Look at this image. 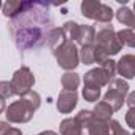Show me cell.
<instances>
[{"instance_id":"1","label":"cell","mask_w":135,"mask_h":135,"mask_svg":"<svg viewBox=\"0 0 135 135\" xmlns=\"http://www.w3.org/2000/svg\"><path fill=\"white\" fill-rule=\"evenodd\" d=\"M49 5L43 2H22V8L10 22L11 37L19 51L41 46L52 29Z\"/></svg>"},{"instance_id":"2","label":"cell","mask_w":135,"mask_h":135,"mask_svg":"<svg viewBox=\"0 0 135 135\" xmlns=\"http://www.w3.org/2000/svg\"><path fill=\"white\" fill-rule=\"evenodd\" d=\"M41 103V99L37 92L29 91L26 95H22L19 100L13 102L7 108V122H15V124H26L33 118V113L38 110Z\"/></svg>"},{"instance_id":"3","label":"cell","mask_w":135,"mask_h":135,"mask_svg":"<svg viewBox=\"0 0 135 135\" xmlns=\"http://www.w3.org/2000/svg\"><path fill=\"white\" fill-rule=\"evenodd\" d=\"M57 64L60 69L72 72L80 65V57H78V48L73 41H64L62 45H59L54 51H52Z\"/></svg>"},{"instance_id":"4","label":"cell","mask_w":135,"mask_h":135,"mask_svg":"<svg viewBox=\"0 0 135 135\" xmlns=\"http://www.w3.org/2000/svg\"><path fill=\"white\" fill-rule=\"evenodd\" d=\"M94 43L95 46L102 48L108 56H114L121 51V45L116 38V32L111 24H100L95 35H94Z\"/></svg>"},{"instance_id":"5","label":"cell","mask_w":135,"mask_h":135,"mask_svg":"<svg viewBox=\"0 0 135 135\" xmlns=\"http://www.w3.org/2000/svg\"><path fill=\"white\" fill-rule=\"evenodd\" d=\"M129 84L122 80V78H114L108 83V91L107 94L103 95V102L113 110V111H118L122 108L124 105V100H126V95L129 94Z\"/></svg>"},{"instance_id":"6","label":"cell","mask_w":135,"mask_h":135,"mask_svg":"<svg viewBox=\"0 0 135 135\" xmlns=\"http://www.w3.org/2000/svg\"><path fill=\"white\" fill-rule=\"evenodd\" d=\"M81 13L88 19H94L99 24H111L113 19V10L99 2V0H84L81 2Z\"/></svg>"},{"instance_id":"7","label":"cell","mask_w":135,"mask_h":135,"mask_svg":"<svg viewBox=\"0 0 135 135\" xmlns=\"http://www.w3.org/2000/svg\"><path fill=\"white\" fill-rule=\"evenodd\" d=\"M15 95H26L29 91H32L33 84H35V76L30 72L29 67H21L19 70L15 72L11 81H10Z\"/></svg>"},{"instance_id":"8","label":"cell","mask_w":135,"mask_h":135,"mask_svg":"<svg viewBox=\"0 0 135 135\" xmlns=\"http://www.w3.org/2000/svg\"><path fill=\"white\" fill-rule=\"evenodd\" d=\"M78 103V94L76 91H62L57 97V111L62 114H69L72 113V110H75Z\"/></svg>"},{"instance_id":"9","label":"cell","mask_w":135,"mask_h":135,"mask_svg":"<svg viewBox=\"0 0 135 135\" xmlns=\"http://www.w3.org/2000/svg\"><path fill=\"white\" fill-rule=\"evenodd\" d=\"M110 81H111V78L105 73V70L102 69V67L92 69V70H89L84 75V86H94V88L100 89L102 86H107Z\"/></svg>"},{"instance_id":"10","label":"cell","mask_w":135,"mask_h":135,"mask_svg":"<svg viewBox=\"0 0 135 135\" xmlns=\"http://www.w3.org/2000/svg\"><path fill=\"white\" fill-rule=\"evenodd\" d=\"M116 73H119L126 80L135 78V56L133 54H126L116 62Z\"/></svg>"},{"instance_id":"11","label":"cell","mask_w":135,"mask_h":135,"mask_svg":"<svg viewBox=\"0 0 135 135\" xmlns=\"http://www.w3.org/2000/svg\"><path fill=\"white\" fill-rule=\"evenodd\" d=\"M60 135H83V129L78 126L75 118H67L59 126Z\"/></svg>"},{"instance_id":"12","label":"cell","mask_w":135,"mask_h":135,"mask_svg":"<svg viewBox=\"0 0 135 135\" xmlns=\"http://www.w3.org/2000/svg\"><path fill=\"white\" fill-rule=\"evenodd\" d=\"M94 35H95V27L92 26H81L78 29V37H76V43L84 46V45H94Z\"/></svg>"},{"instance_id":"13","label":"cell","mask_w":135,"mask_h":135,"mask_svg":"<svg viewBox=\"0 0 135 135\" xmlns=\"http://www.w3.org/2000/svg\"><path fill=\"white\" fill-rule=\"evenodd\" d=\"M80 83H81L80 75H76L73 72H65L60 78V84H62L64 91H76Z\"/></svg>"},{"instance_id":"14","label":"cell","mask_w":135,"mask_h":135,"mask_svg":"<svg viewBox=\"0 0 135 135\" xmlns=\"http://www.w3.org/2000/svg\"><path fill=\"white\" fill-rule=\"evenodd\" d=\"M113 113H114V111H113L105 102H99V103L95 105L94 111H92V114H94L95 119H99V121H105V122H110V121H111Z\"/></svg>"},{"instance_id":"15","label":"cell","mask_w":135,"mask_h":135,"mask_svg":"<svg viewBox=\"0 0 135 135\" xmlns=\"http://www.w3.org/2000/svg\"><path fill=\"white\" fill-rule=\"evenodd\" d=\"M65 41V37H64V33H62V30L59 29V27H52L51 30H49V33H48V37H46V43H48V46L54 51L59 45H62Z\"/></svg>"},{"instance_id":"16","label":"cell","mask_w":135,"mask_h":135,"mask_svg":"<svg viewBox=\"0 0 135 135\" xmlns=\"http://www.w3.org/2000/svg\"><path fill=\"white\" fill-rule=\"evenodd\" d=\"M78 57H80V62H83L84 65L95 64L94 45H84V46H81V49H78Z\"/></svg>"},{"instance_id":"17","label":"cell","mask_w":135,"mask_h":135,"mask_svg":"<svg viewBox=\"0 0 135 135\" xmlns=\"http://www.w3.org/2000/svg\"><path fill=\"white\" fill-rule=\"evenodd\" d=\"M116 38L121 46H129V48L135 46V33L132 29H124V30L116 32Z\"/></svg>"},{"instance_id":"18","label":"cell","mask_w":135,"mask_h":135,"mask_svg":"<svg viewBox=\"0 0 135 135\" xmlns=\"http://www.w3.org/2000/svg\"><path fill=\"white\" fill-rule=\"evenodd\" d=\"M88 130H89V135H110V122L99 121L94 118V121L88 127Z\"/></svg>"},{"instance_id":"19","label":"cell","mask_w":135,"mask_h":135,"mask_svg":"<svg viewBox=\"0 0 135 135\" xmlns=\"http://www.w3.org/2000/svg\"><path fill=\"white\" fill-rule=\"evenodd\" d=\"M116 18H118V21H119L121 24L129 26L130 29L135 26V18H133V13H132V10H129L127 7H121V8L116 11Z\"/></svg>"},{"instance_id":"20","label":"cell","mask_w":135,"mask_h":135,"mask_svg":"<svg viewBox=\"0 0 135 135\" xmlns=\"http://www.w3.org/2000/svg\"><path fill=\"white\" fill-rule=\"evenodd\" d=\"M21 8H22V2H7V3L2 5L3 15L7 18H11V19L15 16H18V13L21 11Z\"/></svg>"},{"instance_id":"21","label":"cell","mask_w":135,"mask_h":135,"mask_svg":"<svg viewBox=\"0 0 135 135\" xmlns=\"http://www.w3.org/2000/svg\"><path fill=\"white\" fill-rule=\"evenodd\" d=\"M76 122H78V126L83 129V127H89L91 124H92V121H94V114H92V111H89V110H81L78 114H76Z\"/></svg>"},{"instance_id":"22","label":"cell","mask_w":135,"mask_h":135,"mask_svg":"<svg viewBox=\"0 0 135 135\" xmlns=\"http://www.w3.org/2000/svg\"><path fill=\"white\" fill-rule=\"evenodd\" d=\"M83 99L86 102H97L100 99V89L94 86H84L83 89Z\"/></svg>"},{"instance_id":"23","label":"cell","mask_w":135,"mask_h":135,"mask_svg":"<svg viewBox=\"0 0 135 135\" xmlns=\"http://www.w3.org/2000/svg\"><path fill=\"white\" fill-rule=\"evenodd\" d=\"M0 135H22V132L16 127H11L10 122L0 121Z\"/></svg>"},{"instance_id":"24","label":"cell","mask_w":135,"mask_h":135,"mask_svg":"<svg viewBox=\"0 0 135 135\" xmlns=\"http://www.w3.org/2000/svg\"><path fill=\"white\" fill-rule=\"evenodd\" d=\"M110 130H111V135H132L129 130H126L121 124H119V121H116V119H111L110 121Z\"/></svg>"},{"instance_id":"25","label":"cell","mask_w":135,"mask_h":135,"mask_svg":"<svg viewBox=\"0 0 135 135\" xmlns=\"http://www.w3.org/2000/svg\"><path fill=\"white\" fill-rule=\"evenodd\" d=\"M13 95H15V92H13L11 84L8 81H0V97L5 100V99H10Z\"/></svg>"},{"instance_id":"26","label":"cell","mask_w":135,"mask_h":135,"mask_svg":"<svg viewBox=\"0 0 135 135\" xmlns=\"http://www.w3.org/2000/svg\"><path fill=\"white\" fill-rule=\"evenodd\" d=\"M100 67L105 70V73H107L111 80H114V75H116V62H114V60L108 59V60H105Z\"/></svg>"},{"instance_id":"27","label":"cell","mask_w":135,"mask_h":135,"mask_svg":"<svg viewBox=\"0 0 135 135\" xmlns=\"http://www.w3.org/2000/svg\"><path fill=\"white\" fill-rule=\"evenodd\" d=\"M94 56H95V62H97V64H100V65H102L105 60H108V59H110V56H108L102 48H99V46H95V45H94Z\"/></svg>"},{"instance_id":"28","label":"cell","mask_w":135,"mask_h":135,"mask_svg":"<svg viewBox=\"0 0 135 135\" xmlns=\"http://www.w3.org/2000/svg\"><path fill=\"white\" fill-rule=\"evenodd\" d=\"M133 116H135V108H129V111H127V114H126V119H127V124H129V127H130V129H133V127H135Z\"/></svg>"},{"instance_id":"29","label":"cell","mask_w":135,"mask_h":135,"mask_svg":"<svg viewBox=\"0 0 135 135\" xmlns=\"http://www.w3.org/2000/svg\"><path fill=\"white\" fill-rule=\"evenodd\" d=\"M127 95H129V99H127L129 108H133V107H135V94H133V92H130V94H127Z\"/></svg>"},{"instance_id":"30","label":"cell","mask_w":135,"mask_h":135,"mask_svg":"<svg viewBox=\"0 0 135 135\" xmlns=\"http://www.w3.org/2000/svg\"><path fill=\"white\" fill-rule=\"evenodd\" d=\"M7 110V105H5V100L2 99V97H0V114H2L3 111Z\"/></svg>"},{"instance_id":"31","label":"cell","mask_w":135,"mask_h":135,"mask_svg":"<svg viewBox=\"0 0 135 135\" xmlns=\"http://www.w3.org/2000/svg\"><path fill=\"white\" fill-rule=\"evenodd\" d=\"M38 135H59V133H56V132H52V130H45V132H41V133H38Z\"/></svg>"}]
</instances>
